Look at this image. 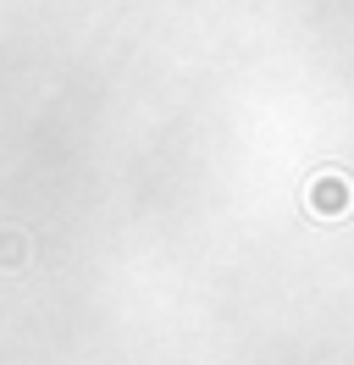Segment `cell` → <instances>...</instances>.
<instances>
[{"label":"cell","mask_w":354,"mask_h":365,"mask_svg":"<svg viewBox=\"0 0 354 365\" xmlns=\"http://www.w3.org/2000/svg\"><path fill=\"white\" fill-rule=\"evenodd\" d=\"M0 255H6L11 266H17V260H22V244H17V232H6V244H0Z\"/></svg>","instance_id":"cell-2"},{"label":"cell","mask_w":354,"mask_h":365,"mask_svg":"<svg viewBox=\"0 0 354 365\" xmlns=\"http://www.w3.org/2000/svg\"><path fill=\"white\" fill-rule=\"evenodd\" d=\"M305 205L315 210V216H343V210H354V188L338 178V172H321V178L310 182Z\"/></svg>","instance_id":"cell-1"}]
</instances>
